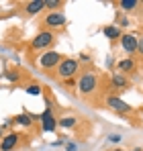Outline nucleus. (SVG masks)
<instances>
[{"label": "nucleus", "instance_id": "obj_1", "mask_svg": "<svg viewBox=\"0 0 143 151\" xmlns=\"http://www.w3.org/2000/svg\"><path fill=\"white\" fill-rule=\"evenodd\" d=\"M96 90H98V74L92 70L82 72L80 80H78V92L82 96H88V94H94Z\"/></svg>", "mask_w": 143, "mask_h": 151}, {"label": "nucleus", "instance_id": "obj_2", "mask_svg": "<svg viewBox=\"0 0 143 151\" xmlns=\"http://www.w3.org/2000/svg\"><path fill=\"white\" fill-rule=\"evenodd\" d=\"M78 72H80V63L74 57H64L61 63L57 65V76L61 80H72V78H76Z\"/></svg>", "mask_w": 143, "mask_h": 151}, {"label": "nucleus", "instance_id": "obj_3", "mask_svg": "<svg viewBox=\"0 0 143 151\" xmlns=\"http://www.w3.org/2000/svg\"><path fill=\"white\" fill-rule=\"evenodd\" d=\"M53 41H55V35H53L51 31H41V33H37V35L33 37L31 49L33 51H41V49H45V47H49Z\"/></svg>", "mask_w": 143, "mask_h": 151}, {"label": "nucleus", "instance_id": "obj_4", "mask_svg": "<svg viewBox=\"0 0 143 151\" xmlns=\"http://www.w3.org/2000/svg\"><path fill=\"white\" fill-rule=\"evenodd\" d=\"M61 59H64V55H61L59 51H45V53L39 57V65H41L43 70H53V68H57V65L61 63Z\"/></svg>", "mask_w": 143, "mask_h": 151}, {"label": "nucleus", "instance_id": "obj_5", "mask_svg": "<svg viewBox=\"0 0 143 151\" xmlns=\"http://www.w3.org/2000/svg\"><path fill=\"white\" fill-rule=\"evenodd\" d=\"M39 119L43 121L41 123V129H43V133H53L55 129H57V119H53V112H51V102L47 100V106H45V110L39 114Z\"/></svg>", "mask_w": 143, "mask_h": 151}, {"label": "nucleus", "instance_id": "obj_6", "mask_svg": "<svg viewBox=\"0 0 143 151\" xmlns=\"http://www.w3.org/2000/svg\"><path fill=\"white\" fill-rule=\"evenodd\" d=\"M106 106H108L110 110H115V112H121V114L133 110V106L127 104V102L123 100V98H119V96H106Z\"/></svg>", "mask_w": 143, "mask_h": 151}, {"label": "nucleus", "instance_id": "obj_7", "mask_svg": "<svg viewBox=\"0 0 143 151\" xmlns=\"http://www.w3.org/2000/svg\"><path fill=\"white\" fill-rule=\"evenodd\" d=\"M43 25L47 27V29H61V27L66 25V14H64V12H59V10L49 12L47 17L43 19Z\"/></svg>", "mask_w": 143, "mask_h": 151}, {"label": "nucleus", "instance_id": "obj_8", "mask_svg": "<svg viewBox=\"0 0 143 151\" xmlns=\"http://www.w3.org/2000/svg\"><path fill=\"white\" fill-rule=\"evenodd\" d=\"M121 47L125 53H135L137 51V35H133V33H125V35H121Z\"/></svg>", "mask_w": 143, "mask_h": 151}, {"label": "nucleus", "instance_id": "obj_9", "mask_svg": "<svg viewBox=\"0 0 143 151\" xmlns=\"http://www.w3.org/2000/svg\"><path fill=\"white\" fill-rule=\"evenodd\" d=\"M19 139H21L19 133H8V135H4V137L0 139V151H12L19 145Z\"/></svg>", "mask_w": 143, "mask_h": 151}, {"label": "nucleus", "instance_id": "obj_10", "mask_svg": "<svg viewBox=\"0 0 143 151\" xmlns=\"http://www.w3.org/2000/svg\"><path fill=\"white\" fill-rule=\"evenodd\" d=\"M110 84H113V88H115V90H125V88H129V78H127L125 74L115 72L113 78H110Z\"/></svg>", "mask_w": 143, "mask_h": 151}, {"label": "nucleus", "instance_id": "obj_11", "mask_svg": "<svg viewBox=\"0 0 143 151\" xmlns=\"http://www.w3.org/2000/svg\"><path fill=\"white\" fill-rule=\"evenodd\" d=\"M117 70H119V74H129V72H133V70H135V61H133V57L119 59V61H117Z\"/></svg>", "mask_w": 143, "mask_h": 151}, {"label": "nucleus", "instance_id": "obj_12", "mask_svg": "<svg viewBox=\"0 0 143 151\" xmlns=\"http://www.w3.org/2000/svg\"><path fill=\"white\" fill-rule=\"evenodd\" d=\"M33 114H29V112H21V114H17V116H12V123H17V125L21 127H31L33 125Z\"/></svg>", "mask_w": 143, "mask_h": 151}, {"label": "nucleus", "instance_id": "obj_13", "mask_svg": "<svg viewBox=\"0 0 143 151\" xmlns=\"http://www.w3.org/2000/svg\"><path fill=\"white\" fill-rule=\"evenodd\" d=\"M45 8V0H33V2H27V14H37Z\"/></svg>", "mask_w": 143, "mask_h": 151}, {"label": "nucleus", "instance_id": "obj_14", "mask_svg": "<svg viewBox=\"0 0 143 151\" xmlns=\"http://www.w3.org/2000/svg\"><path fill=\"white\" fill-rule=\"evenodd\" d=\"M102 33H104V37H108V39H121V29L117 25H108L102 29Z\"/></svg>", "mask_w": 143, "mask_h": 151}, {"label": "nucleus", "instance_id": "obj_15", "mask_svg": "<svg viewBox=\"0 0 143 151\" xmlns=\"http://www.w3.org/2000/svg\"><path fill=\"white\" fill-rule=\"evenodd\" d=\"M76 125H78V119L76 116H64V119L57 121V127H61V129H74Z\"/></svg>", "mask_w": 143, "mask_h": 151}, {"label": "nucleus", "instance_id": "obj_16", "mask_svg": "<svg viewBox=\"0 0 143 151\" xmlns=\"http://www.w3.org/2000/svg\"><path fill=\"white\" fill-rule=\"evenodd\" d=\"M137 6H139L137 0H121V2H119V8H121V10H125V12H131V10H135Z\"/></svg>", "mask_w": 143, "mask_h": 151}, {"label": "nucleus", "instance_id": "obj_17", "mask_svg": "<svg viewBox=\"0 0 143 151\" xmlns=\"http://www.w3.org/2000/svg\"><path fill=\"white\" fill-rule=\"evenodd\" d=\"M27 94H31V96H39V94H41V86H37V84L27 86Z\"/></svg>", "mask_w": 143, "mask_h": 151}, {"label": "nucleus", "instance_id": "obj_18", "mask_svg": "<svg viewBox=\"0 0 143 151\" xmlns=\"http://www.w3.org/2000/svg\"><path fill=\"white\" fill-rule=\"evenodd\" d=\"M4 78H6V80H10V82H17V80L21 78V74H19V72H14V70H6V72H4Z\"/></svg>", "mask_w": 143, "mask_h": 151}, {"label": "nucleus", "instance_id": "obj_19", "mask_svg": "<svg viewBox=\"0 0 143 151\" xmlns=\"http://www.w3.org/2000/svg\"><path fill=\"white\" fill-rule=\"evenodd\" d=\"M45 8H51L55 12V8H61V2L59 0H45Z\"/></svg>", "mask_w": 143, "mask_h": 151}, {"label": "nucleus", "instance_id": "obj_20", "mask_svg": "<svg viewBox=\"0 0 143 151\" xmlns=\"http://www.w3.org/2000/svg\"><path fill=\"white\" fill-rule=\"evenodd\" d=\"M90 59H92V57H90L88 53H82L80 59H78V63H90Z\"/></svg>", "mask_w": 143, "mask_h": 151}, {"label": "nucleus", "instance_id": "obj_21", "mask_svg": "<svg viewBox=\"0 0 143 151\" xmlns=\"http://www.w3.org/2000/svg\"><path fill=\"white\" fill-rule=\"evenodd\" d=\"M121 139H123V137H121V135H117V133H115V135H108V141H110V143H119Z\"/></svg>", "mask_w": 143, "mask_h": 151}, {"label": "nucleus", "instance_id": "obj_22", "mask_svg": "<svg viewBox=\"0 0 143 151\" xmlns=\"http://www.w3.org/2000/svg\"><path fill=\"white\" fill-rule=\"evenodd\" d=\"M127 25H129V19H127V17H121L119 23H117V27H127Z\"/></svg>", "mask_w": 143, "mask_h": 151}, {"label": "nucleus", "instance_id": "obj_23", "mask_svg": "<svg viewBox=\"0 0 143 151\" xmlns=\"http://www.w3.org/2000/svg\"><path fill=\"white\" fill-rule=\"evenodd\" d=\"M137 51L143 55V37H137Z\"/></svg>", "mask_w": 143, "mask_h": 151}, {"label": "nucleus", "instance_id": "obj_24", "mask_svg": "<svg viewBox=\"0 0 143 151\" xmlns=\"http://www.w3.org/2000/svg\"><path fill=\"white\" fill-rule=\"evenodd\" d=\"M66 149H68V151H78V145H76V143H68Z\"/></svg>", "mask_w": 143, "mask_h": 151}, {"label": "nucleus", "instance_id": "obj_25", "mask_svg": "<svg viewBox=\"0 0 143 151\" xmlns=\"http://www.w3.org/2000/svg\"><path fill=\"white\" fill-rule=\"evenodd\" d=\"M2 131H4V127H2V125H0V135H2Z\"/></svg>", "mask_w": 143, "mask_h": 151}, {"label": "nucleus", "instance_id": "obj_26", "mask_svg": "<svg viewBox=\"0 0 143 151\" xmlns=\"http://www.w3.org/2000/svg\"><path fill=\"white\" fill-rule=\"evenodd\" d=\"M131 151H141V149H131Z\"/></svg>", "mask_w": 143, "mask_h": 151}, {"label": "nucleus", "instance_id": "obj_27", "mask_svg": "<svg viewBox=\"0 0 143 151\" xmlns=\"http://www.w3.org/2000/svg\"><path fill=\"white\" fill-rule=\"evenodd\" d=\"M113 151H123V149H113Z\"/></svg>", "mask_w": 143, "mask_h": 151}]
</instances>
